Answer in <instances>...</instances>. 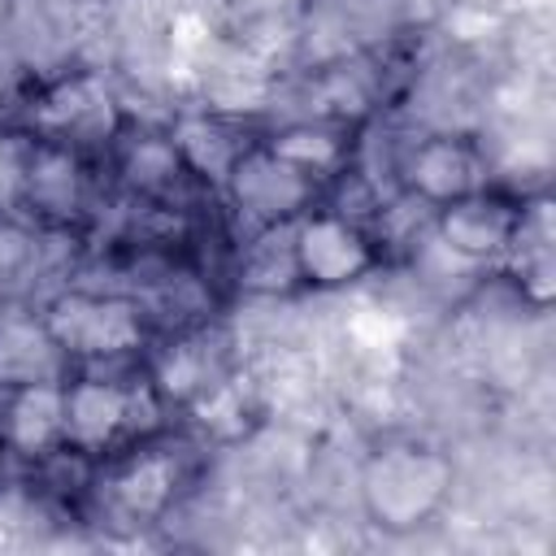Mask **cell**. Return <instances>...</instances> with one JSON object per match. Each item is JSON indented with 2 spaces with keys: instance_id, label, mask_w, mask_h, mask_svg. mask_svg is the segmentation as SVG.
<instances>
[{
  "instance_id": "1",
  "label": "cell",
  "mask_w": 556,
  "mask_h": 556,
  "mask_svg": "<svg viewBox=\"0 0 556 556\" xmlns=\"http://www.w3.org/2000/svg\"><path fill=\"white\" fill-rule=\"evenodd\" d=\"M447 482H452V469L439 452L387 447L365 469V504L382 526L408 530L439 508V500L447 495Z\"/></svg>"
},
{
  "instance_id": "2",
  "label": "cell",
  "mask_w": 556,
  "mask_h": 556,
  "mask_svg": "<svg viewBox=\"0 0 556 556\" xmlns=\"http://www.w3.org/2000/svg\"><path fill=\"white\" fill-rule=\"evenodd\" d=\"M43 330H48V339L61 352L87 356V361L122 356V352L139 348V339H143L139 308L135 304L109 300V295H87V291H74V295L52 300L48 304V317H43Z\"/></svg>"
},
{
  "instance_id": "3",
  "label": "cell",
  "mask_w": 556,
  "mask_h": 556,
  "mask_svg": "<svg viewBox=\"0 0 556 556\" xmlns=\"http://www.w3.org/2000/svg\"><path fill=\"white\" fill-rule=\"evenodd\" d=\"M226 191L252 230L295 222L313 200V178L269 148H243L226 174Z\"/></svg>"
},
{
  "instance_id": "4",
  "label": "cell",
  "mask_w": 556,
  "mask_h": 556,
  "mask_svg": "<svg viewBox=\"0 0 556 556\" xmlns=\"http://www.w3.org/2000/svg\"><path fill=\"white\" fill-rule=\"evenodd\" d=\"M30 122L43 130V139L52 143H104L117 135V104L109 96L104 83L78 74V78H61L56 87H48L39 96V104L30 109Z\"/></svg>"
},
{
  "instance_id": "5",
  "label": "cell",
  "mask_w": 556,
  "mask_h": 556,
  "mask_svg": "<svg viewBox=\"0 0 556 556\" xmlns=\"http://www.w3.org/2000/svg\"><path fill=\"white\" fill-rule=\"evenodd\" d=\"M295 265L300 278L313 287H348L356 282L369 265V239L339 213H313L295 217Z\"/></svg>"
},
{
  "instance_id": "6",
  "label": "cell",
  "mask_w": 556,
  "mask_h": 556,
  "mask_svg": "<svg viewBox=\"0 0 556 556\" xmlns=\"http://www.w3.org/2000/svg\"><path fill=\"white\" fill-rule=\"evenodd\" d=\"M517 217H521V208H513L508 200L486 195V191H469V195L439 208V243L452 256L491 261V256L508 252V243L517 235Z\"/></svg>"
},
{
  "instance_id": "7",
  "label": "cell",
  "mask_w": 556,
  "mask_h": 556,
  "mask_svg": "<svg viewBox=\"0 0 556 556\" xmlns=\"http://www.w3.org/2000/svg\"><path fill=\"white\" fill-rule=\"evenodd\" d=\"M482 156L465 143V139H452V135H434V139H421L408 161H404V182L417 200L426 204H452L469 191H482Z\"/></svg>"
},
{
  "instance_id": "8",
  "label": "cell",
  "mask_w": 556,
  "mask_h": 556,
  "mask_svg": "<svg viewBox=\"0 0 556 556\" xmlns=\"http://www.w3.org/2000/svg\"><path fill=\"white\" fill-rule=\"evenodd\" d=\"M130 400L135 391L104 382V378H78L65 387V443L74 452H100L130 426Z\"/></svg>"
},
{
  "instance_id": "9",
  "label": "cell",
  "mask_w": 556,
  "mask_h": 556,
  "mask_svg": "<svg viewBox=\"0 0 556 556\" xmlns=\"http://www.w3.org/2000/svg\"><path fill=\"white\" fill-rule=\"evenodd\" d=\"M4 439L22 456H43L65 443V387L52 382H22L4 408Z\"/></svg>"
},
{
  "instance_id": "10",
  "label": "cell",
  "mask_w": 556,
  "mask_h": 556,
  "mask_svg": "<svg viewBox=\"0 0 556 556\" xmlns=\"http://www.w3.org/2000/svg\"><path fill=\"white\" fill-rule=\"evenodd\" d=\"M22 200L35 204L43 217H70L83 200L78 161L65 143H35L26 148V174H22Z\"/></svg>"
},
{
  "instance_id": "11",
  "label": "cell",
  "mask_w": 556,
  "mask_h": 556,
  "mask_svg": "<svg viewBox=\"0 0 556 556\" xmlns=\"http://www.w3.org/2000/svg\"><path fill=\"white\" fill-rule=\"evenodd\" d=\"M178 486V465L165 452H139L126 465H117V473L109 478V504L126 517V521H148L156 517L169 495Z\"/></svg>"
},
{
  "instance_id": "12",
  "label": "cell",
  "mask_w": 556,
  "mask_h": 556,
  "mask_svg": "<svg viewBox=\"0 0 556 556\" xmlns=\"http://www.w3.org/2000/svg\"><path fill=\"white\" fill-rule=\"evenodd\" d=\"M239 282L252 287V291H287V287L300 282V265H295V222L256 230V239L248 243V252H243V261H239Z\"/></svg>"
},
{
  "instance_id": "13",
  "label": "cell",
  "mask_w": 556,
  "mask_h": 556,
  "mask_svg": "<svg viewBox=\"0 0 556 556\" xmlns=\"http://www.w3.org/2000/svg\"><path fill=\"white\" fill-rule=\"evenodd\" d=\"M174 148H178V156H182L187 169H195V174H204V178L213 174V178H222V182H226L230 165H235L239 152H243V143H235L230 130H226L222 122H213V117H187V122L178 126V135H174Z\"/></svg>"
},
{
  "instance_id": "14",
  "label": "cell",
  "mask_w": 556,
  "mask_h": 556,
  "mask_svg": "<svg viewBox=\"0 0 556 556\" xmlns=\"http://www.w3.org/2000/svg\"><path fill=\"white\" fill-rule=\"evenodd\" d=\"M265 148L278 152L282 161H291L295 169H304L308 178H326V174H334L343 165V139L334 130H326V126H287Z\"/></svg>"
},
{
  "instance_id": "15",
  "label": "cell",
  "mask_w": 556,
  "mask_h": 556,
  "mask_svg": "<svg viewBox=\"0 0 556 556\" xmlns=\"http://www.w3.org/2000/svg\"><path fill=\"white\" fill-rule=\"evenodd\" d=\"M213 378H217V369H213V356H208L204 343H178V348H169V356L161 361V374H156L161 391L165 395H182V400L208 395L217 387Z\"/></svg>"
},
{
  "instance_id": "16",
  "label": "cell",
  "mask_w": 556,
  "mask_h": 556,
  "mask_svg": "<svg viewBox=\"0 0 556 556\" xmlns=\"http://www.w3.org/2000/svg\"><path fill=\"white\" fill-rule=\"evenodd\" d=\"M182 156L174 148V139H143L130 148L126 156V178L139 187V191H169L178 178H182Z\"/></svg>"
},
{
  "instance_id": "17",
  "label": "cell",
  "mask_w": 556,
  "mask_h": 556,
  "mask_svg": "<svg viewBox=\"0 0 556 556\" xmlns=\"http://www.w3.org/2000/svg\"><path fill=\"white\" fill-rule=\"evenodd\" d=\"M22 174H26V148L0 135V208L22 204Z\"/></svg>"
},
{
  "instance_id": "18",
  "label": "cell",
  "mask_w": 556,
  "mask_h": 556,
  "mask_svg": "<svg viewBox=\"0 0 556 556\" xmlns=\"http://www.w3.org/2000/svg\"><path fill=\"white\" fill-rule=\"evenodd\" d=\"M26 256V235L13 222H0V274H9Z\"/></svg>"
}]
</instances>
